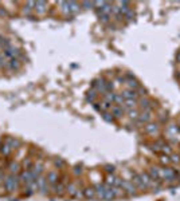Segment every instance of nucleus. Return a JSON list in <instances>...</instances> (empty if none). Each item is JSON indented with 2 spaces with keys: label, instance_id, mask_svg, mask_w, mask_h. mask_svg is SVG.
I'll list each match as a JSON object with an SVG mask.
<instances>
[{
  "label": "nucleus",
  "instance_id": "f257e3e1",
  "mask_svg": "<svg viewBox=\"0 0 180 201\" xmlns=\"http://www.w3.org/2000/svg\"><path fill=\"white\" fill-rule=\"evenodd\" d=\"M18 184H19V178L15 174H10L4 180V186L8 192H15L18 189Z\"/></svg>",
  "mask_w": 180,
  "mask_h": 201
},
{
  "label": "nucleus",
  "instance_id": "f03ea898",
  "mask_svg": "<svg viewBox=\"0 0 180 201\" xmlns=\"http://www.w3.org/2000/svg\"><path fill=\"white\" fill-rule=\"evenodd\" d=\"M160 170V178L161 181L165 180V181H173L176 178V172L171 168H159Z\"/></svg>",
  "mask_w": 180,
  "mask_h": 201
},
{
  "label": "nucleus",
  "instance_id": "7ed1b4c3",
  "mask_svg": "<svg viewBox=\"0 0 180 201\" xmlns=\"http://www.w3.org/2000/svg\"><path fill=\"white\" fill-rule=\"evenodd\" d=\"M35 177H34V174H32V172L31 170H23L20 173V177H19V181H21L26 186H28L31 182H34L35 181Z\"/></svg>",
  "mask_w": 180,
  "mask_h": 201
},
{
  "label": "nucleus",
  "instance_id": "20e7f679",
  "mask_svg": "<svg viewBox=\"0 0 180 201\" xmlns=\"http://www.w3.org/2000/svg\"><path fill=\"white\" fill-rule=\"evenodd\" d=\"M121 189L125 190L128 194H134L136 193V189L137 188L134 186V184L132 181H124L122 180V185H121Z\"/></svg>",
  "mask_w": 180,
  "mask_h": 201
},
{
  "label": "nucleus",
  "instance_id": "39448f33",
  "mask_svg": "<svg viewBox=\"0 0 180 201\" xmlns=\"http://www.w3.org/2000/svg\"><path fill=\"white\" fill-rule=\"evenodd\" d=\"M150 118H152V113H150V110H144V111L139 115L137 122L139 123H148L150 121Z\"/></svg>",
  "mask_w": 180,
  "mask_h": 201
},
{
  "label": "nucleus",
  "instance_id": "423d86ee",
  "mask_svg": "<svg viewBox=\"0 0 180 201\" xmlns=\"http://www.w3.org/2000/svg\"><path fill=\"white\" fill-rule=\"evenodd\" d=\"M121 95L124 96V99H137L139 94H137L136 90H132V88H126L121 93Z\"/></svg>",
  "mask_w": 180,
  "mask_h": 201
},
{
  "label": "nucleus",
  "instance_id": "0eeeda50",
  "mask_svg": "<svg viewBox=\"0 0 180 201\" xmlns=\"http://www.w3.org/2000/svg\"><path fill=\"white\" fill-rule=\"evenodd\" d=\"M36 184H38V189L42 190V193H46L47 192V180L44 177L39 176L36 178Z\"/></svg>",
  "mask_w": 180,
  "mask_h": 201
},
{
  "label": "nucleus",
  "instance_id": "6e6552de",
  "mask_svg": "<svg viewBox=\"0 0 180 201\" xmlns=\"http://www.w3.org/2000/svg\"><path fill=\"white\" fill-rule=\"evenodd\" d=\"M94 189H96V196H97V197L104 200V198H105V192H106V185L97 184L96 186H94Z\"/></svg>",
  "mask_w": 180,
  "mask_h": 201
},
{
  "label": "nucleus",
  "instance_id": "1a4fd4ad",
  "mask_svg": "<svg viewBox=\"0 0 180 201\" xmlns=\"http://www.w3.org/2000/svg\"><path fill=\"white\" fill-rule=\"evenodd\" d=\"M132 182H133V184H134V186H136V188H139V189H147L139 173L133 174V178H132Z\"/></svg>",
  "mask_w": 180,
  "mask_h": 201
},
{
  "label": "nucleus",
  "instance_id": "9d476101",
  "mask_svg": "<svg viewBox=\"0 0 180 201\" xmlns=\"http://www.w3.org/2000/svg\"><path fill=\"white\" fill-rule=\"evenodd\" d=\"M32 174H34V177L35 178H38V177L42 174V172H43V163L42 162H36L34 166H32Z\"/></svg>",
  "mask_w": 180,
  "mask_h": 201
},
{
  "label": "nucleus",
  "instance_id": "9b49d317",
  "mask_svg": "<svg viewBox=\"0 0 180 201\" xmlns=\"http://www.w3.org/2000/svg\"><path fill=\"white\" fill-rule=\"evenodd\" d=\"M112 115L116 118H121L124 114V107L122 106H118V105H116V106H112Z\"/></svg>",
  "mask_w": 180,
  "mask_h": 201
},
{
  "label": "nucleus",
  "instance_id": "f8f14e48",
  "mask_svg": "<svg viewBox=\"0 0 180 201\" xmlns=\"http://www.w3.org/2000/svg\"><path fill=\"white\" fill-rule=\"evenodd\" d=\"M4 144H7L8 146L11 147V149H18L19 147V145H20V142L18 141V139H15V138H12V137H7V138H5V142Z\"/></svg>",
  "mask_w": 180,
  "mask_h": 201
},
{
  "label": "nucleus",
  "instance_id": "ddd939ff",
  "mask_svg": "<svg viewBox=\"0 0 180 201\" xmlns=\"http://www.w3.org/2000/svg\"><path fill=\"white\" fill-rule=\"evenodd\" d=\"M159 131V126L155 125V123H148L147 126H145V133L147 134H155Z\"/></svg>",
  "mask_w": 180,
  "mask_h": 201
},
{
  "label": "nucleus",
  "instance_id": "4468645a",
  "mask_svg": "<svg viewBox=\"0 0 180 201\" xmlns=\"http://www.w3.org/2000/svg\"><path fill=\"white\" fill-rule=\"evenodd\" d=\"M83 196H85L86 198H94V197H97V196H96V189H94V188H86V189L83 190Z\"/></svg>",
  "mask_w": 180,
  "mask_h": 201
},
{
  "label": "nucleus",
  "instance_id": "2eb2a0df",
  "mask_svg": "<svg viewBox=\"0 0 180 201\" xmlns=\"http://www.w3.org/2000/svg\"><path fill=\"white\" fill-rule=\"evenodd\" d=\"M11 152H12V149H11L7 144H3L1 146H0V153H1L4 157H8V155L11 154Z\"/></svg>",
  "mask_w": 180,
  "mask_h": 201
},
{
  "label": "nucleus",
  "instance_id": "dca6fc26",
  "mask_svg": "<svg viewBox=\"0 0 180 201\" xmlns=\"http://www.w3.org/2000/svg\"><path fill=\"white\" fill-rule=\"evenodd\" d=\"M46 3L44 1H36L35 3V10H36V12H39V13H44V11H46Z\"/></svg>",
  "mask_w": 180,
  "mask_h": 201
},
{
  "label": "nucleus",
  "instance_id": "f3484780",
  "mask_svg": "<svg viewBox=\"0 0 180 201\" xmlns=\"http://www.w3.org/2000/svg\"><path fill=\"white\" fill-rule=\"evenodd\" d=\"M136 105H137V99H125L122 107L125 106V107H128V110H129V109H134Z\"/></svg>",
  "mask_w": 180,
  "mask_h": 201
},
{
  "label": "nucleus",
  "instance_id": "a211bd4d",
  "mask_svg": "<svg viewBox=\"0 0 180 201\" xmlns=\"http://www.w3.org/2000/svg\"><path fill=\"white\" fill-rule=\"evenodd\" d=\"M47 182H50V184H56V182H58V173L50 172V173H48V177H47Z\"/></svg>",
  "mask_w": 180,
  "mask_h": 201
},
{
  "label": "nucleus",
  "instance_id": "6ab92c4d",
  "mask_svg": "<svg viewBox=\"0 0 180 201\" xmlns=\"http://www.w3.org/2000/svg\"><path fill=\"white\" fill-rule=\"evenodd\" d=\"M140 106H141L142 111H144V110H150V101L147 98H142L141 101H140Z\"/></svg>",
  "mask_w": 180,
  "mask_h": 201
},
{
  "label": "nucleus",
  "instance_id": "aec40b11",
  "mask_svg": "<svg viewBox=\"0 0 180 201\" xmlns=\"http://www.w3.org/2000/svg\"><path fill=\"white\" fill-rule=\"evenodd\" d=\"M114 96H116V94L114 93H105L104 94V101H106L107 103H114Z\"/></svg>",
  "mask_w": 180,
  "mask_h": 201
},
{
  "label": "nucleus",
  "instance_id": "412c9836",
  "mask_svg": "<svg viewBox=\"0 0 180 201\" xmlns=\"http://www.w3.org/2000/svg\"><path fill=\"white\" fill-rule=\"evenodd\" d=\"M69 3V10H70V13H75V12H78L79 11V4L78 3H75V1H67Z\"/></svg>",
  "mask_w": 180,
  "mask_h": 201
},
{
  "label": "nucleus",
  "instance_id": "4be33fe9",
  "mask_svg": "<svg viewBox=\"0 0 180 201\" xmlns=\"http://www.w3.org/2000/svg\"><path fill=\"white\" fill-rule=\"evenodd\" d=\"M8 66L11 67L12 70H18L19 68V60H18V58H13V59H10V62H8Z\"/></svg>",
  "mask_w": 180,
  "mask_h": 201
},
{
  "label": "nucleus",
  "instance_id": "5701e85b",
  "mask_svg": "<svg viewBox=\"0 0 180 201\" xmlns=\"http://www.w3.org/2000/svg\"><path fill=\"white\" fill-rule=\"evenodd\" d=\"M128 117L130 118V119L137 121V118H139V111H137L136 109H129L128 110Z\"/></svg>",
  "mask_w": 180,
  "mask_h": 201
},
{
  "label": "nucleus",
  "instance_id": "b1692460",
  "mask_svg": "<svg viewBox=\"0 0 180 201\" xmlns=\"http://www.w3.org/2000/svg\"><path fill=\"white\" fill-rule=\"evenodd\" d=\"M19 169H20V166H19V163L18 162H12L10 165V172H11V174H16L19 172Z\"/></svg>",
  "mask_w": 180,
  "mask_h": 201
},
{
  "label": "nucleus",
  "instance_id": "393cba45",
  "mask_svg": "<svg viewBox=\"0 0 180 201\" xmlns=\"http://www.w3.org/2000/svg\"><path fill=\"white\" fill-rule=\"evenodd\" d=\"M58 4H59V7H62V12H64V13H70L69 3H67V1H59Z\"/></svg>",
  "mask_w": 180,
  "mask_h": 201
},
{
  "label": "nucleus",
  "instance_id": "a878e982",
  "mask_svg": "<svg viewBox=\"0 0 180 201\" xmlns=\"http://www.w3.org/2000/svg\"><path fill=\"white\" fill-rule=\"evenodd\" d=\"M124 101H125V99H124V96L121 95V94H116V96H114V103H117L118 106H122V105H124Z\"/></svg>",
  "mask_w": 180,
  "mask_h": 201
},
{
  "label": "nucleus",
  "instance_id": "bb28decb",
  "mask_svg": "<svg viewBox=\"0 0 180 201\" xmlns=\"http://www.w3.org/2000/svg\"><path fill=\"white\" fill-rule=\"evenodd\" d=\"M102 118H104L106 122H113L114 121V117H113L112 114H109L107 111H105V113H102Z\"/></svg>",
  "mask_w": 180,
  "mask_h": 201
},
{
  "label": "nucleus",
  "instance_id": "cd10ccee",
  "mask_svg": "<svg viewBox=\"0 0 180 201\" xmlns=\"http://www.w3.org/2000/svg\"><path fill=\"white\" fill-rule=\"evenodd\" d=\"M96 96H97V94H96V91H94V90H91V91H87V101H90V102H94V99H96Z\"/></svg>",
  "mask_w": 180,
  "mask_h": 201
},
{
  "label": "nucleus",
  "instance_id": "c85d7f7f",
  "mask_svg": "<svg viewBox=\"0 0 180 201\" xmlns=\"http://www.w3.org/2000/svg\"><path fill=\"white\" fill-rule=\"evenodd\" d=\"M160 161H161V163H163V165H168V163L171 162V158H169L168 155L163 154V155L160 157Z\"/></svg>",
  "mask_w": 180,
  "mask_h": 201
},
{
  "label": "nucleus",
  "instance_id": "c756f323",
  "mask_svg": "<svg viewBox=\"0 0 180 201\" xmlns=\"http://www.w3.org/2000/svg\"><path fill=\"white\" fill-rule=\"evenodd\" d=\"M124 18H125L126 20H133V19H134V12H133V10L128 11V12L124 15Z\"/></svg>",
  "mask_w": 180,
  "mask_h": 201
},
{
  "label": "nucleus",
  "instance_id": "7c9ffc66",
  "mask_svg": "<svg viewBox=\"0 0 180 201\" xmlns=\"http://www.w3.org/2000/svg\"><path fill=\"white\" fill-rule=\"evenodd\" d=\"M171 162L179 163V162H180V155H177V154H171Z\"/></svg>",
  "mask_w": 180,
  "mask_h": 201
},
{
  "label": "nucleus",
  "instance_id": "2f4dec72",
  "mask_svg": "<svg viewBox=\"0 0 180 201\" xmlns=\"http://www.w3.org/2000/svg\"><path fill=\"white\" fill-rule=\"evenodd\" d=\"M98 18H99V20H101L102 23H107V21L110 20V15H99Z\"/></svg>",
  "mask_w": 180,
  "mask_h": 201
},
{
  "label": "nucleus",
  "instance_id": "473e14b6",
  "mask_svg": "<svg viewBox=\"0 0 180 201\" xmlns=\"http://www.w3.org/2000/svg\"><path fill=\"white\" fill-rule=\"evenodd\" d=\"M113 88H114L113 82H106V93H113Z\"/></svg>",
  "mask_w": 180,
  "mask_h": 201
},
{
  "label": "nucleus",
  "instance_id": "72a5a7b5",
  "mask_svg": "<svg viewBox=\"0 0 180 201\" xmlns=\"http://www.w3.org/2000/svg\"><path fill=\"white\" fill-rule=\"evenodd\" d=\"M161 150H163V153H164L165 155L171 154V147H169V146H165V145H163V146H161Z\"/></svg>",
  "mask_w": 180,
  "mask_h": 201
},
{
  "label": "nucleus",
  "instance_id": "f704fd0d",
  "mask_svg": "<svg viewBox=\"0 0 180 201\" xmlns=\"http://www.w3.org/2000/svg\"><path fill=\"white\" fill-rule=\"evenodd\" d=\"M168 131H169L171 134H176L177 131H179V129H177V126L172 125V126H169V127H168Z\"/></svg>",
  "mask_w": 180,
  "mask_h": 201
},
{
  "label": "nucleus",
  "instance_id": "c9c22d12",
  "mask_svg": "<svg viewBox=\"0 0 180 201\" xmlns=\"http://www.w3.org/2000/svg\"><path fill=\"white\" fill-rule=\"evenodd\" d=\"M82 7L93 8V7H94V1H83V3H82Z\"/></svg>",
  "mask_w": 180,
  "mask_h": 201
},
{
  "label": "nucleus",
  "instance_id": "e433bc0d",
  "mask_svg": "<svg viewBox=\"0 0 180 201\" xmlns=\"http://www.w3.org/2000/svg\"><path fill=\"white\" fill-rule=\"evenodd\" d=\"M105 169H106L107 173H112V174H113V172H114V166L113 165H106L105 166Z\"/></svg>",
  "mask_w": 180,
  "mask_h": 201
},
{
  "label": "nucleus",
  "instance_id": "4c0bfd02",
  "mask_svg": "<svg viewBox=\"0 0 180 201\" xmlns=\"http://www.w3.org/2000/svg\"><path fill=\"white\" fill-rule=\"evenodd\" d=\"M63 163V161H61V160H56L55 161V165H62Z\"/></svg>",
  "mask_w": 180,
  "mask_h": 201
},
{
  "label": "nucleus",
  "instance_id": "58836bf2",
  "mask_svg": "<svg viewBox=\"0 0 180 201\" xmlns=\"http://www.w3.org/2000/svg\"><path fill=\"white\" fill-rule=\"evenodd\" d=\"M4 64V60H3V58H1V55H0V67Z\"/></svg>",
  "mask_w": 180,
  "mask_h": 201
},
{
  "label": "nucleus",
  "instance_id": "ea45409f",
  "mask_svg": "<svg viewBox=\"0 0 180 201\" xmlns=\"http://www.w3.org/2000/svg\"><path fill=\"white\" fill-rule=\"evenodd\" d=\"M74 172H75V173H77V174H78V173H81V169H78V168H75V170H74Z\"/></svg>",
  "mask_w": 180,
  "mask_h": 201
},
{
  "label": "nucleus",
  "instance_id": "a19ab883",
  "mask_svg": "<svg viewBox=\"0 0 180 201\" xmlns=\"http://www.w3.org/2000/svg\"><path fill=\"white\" fill-rule=\"evenodd\" d=\"M176 58H177V60L180 62V51H179V52H177V56H176Z\"/></svg>",
  "mask_w": 180,
  "mask_h": 201
},
{
  "label": "nucleus",
  "instance_id": "79ce46f5",
  "mask_svg": "<svg viewBox=\"0 0 180 201\" xmlns=\"http://www.w3.org/2000/svg\"><path fill=\"white\" fill-rule=\"evenodd\" d=\"M1 145H3V144H1V139H0V146H1Z\"/></svg>",
  "mask_w": 180,
  "mask_h": 201
}]
</instances>
